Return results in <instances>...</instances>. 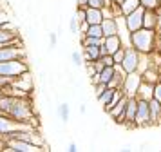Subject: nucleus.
Wrapping results in <instances>:
<instances>
[{
  "label": "nucleus",
  "instance_id": "1",
  "mask_svg": "<svg viewBox=\"0 0 161 152\" xmlns=\"http://www.w3.org/2000/svg\"><path fill=\"white\" fill-rule=\"evenodd\" d=\"M0 112L2 114H8L9 118H13L16 121L36 125V112L33 109L31 98H25V96L0 94Z\"/></svg>",
  "mask_w": 161,
  "mask_h": 152
},
{
  "label": "nucleus",
  "instance_id": "2",
  "mask_svg": "<svg viewBox=\"0 0 161 152\" xmlns=\"http://www.w3.org/2000/svg\"><path fill=\"white\" fill-rule=\"evenodd\" d=\"M156 29H147V27H139L138 31L130 33V45L139 53L150 54L154 53V43H156Z\"/></svg>",
  "mask_w": 161,
  "mask_h": 152
},
{
  "label": "nucleus",
  "instance_id": "3",
  "mask_svg": "<svg viewBox=\"0 0 161 152\" xmlns=\"http://www.w3.org/2000/svg\"><path fill=\"white\" fill-rule=\"evenodd\" d=\"M29 129H38L36 125L33 123H24V121H16L13 118H9L8 114H2L0 112V138H9L13 136L15 132H20V130H29Z\"/></svg>",
  "mask_w": 161,
  "mask_h": 152
},
{
  "label": "nucleus",
  "instance_id": "4",
  "mask_svg": "<svg viewBox=\"0 0 161 152\" xmlns=\"http://www.w3.org/2000/svg\"><path fill=\"white\" fill-rule=\"evenodd\" d=\"M4 150H9V152H42L45 150L44 147H38L35 143H29L25 139H20L16 136H11V138H6L4 139Z\"/></svg>",
  "mask_w": 161,
  "mask_h": 152
},
{
  "label": "nucleus",
  "instance_id": "5",
  "mask_svg": "<svg viewBox=\"0 0 161 152\" xmlns=\"http://www.w3.org/2000/svg\"><path fill=\"white\" fill-rule=\"evenodd\" d=\"M29 71V65L25 64V60H9V62H0V76L13 80L16 76L24 74Z\"/></svg>",
  "mask_w": 161,
  "mask_h": 152
},
{
  "label": "nucleus",
  "instance_id": "6",
  "mask_svg": "<svg viewBox=\"0 0 161 152\" xmlns=\"http://www.w3.org/2000/svg\"><path fill=\"white\" fill-rule=\"evenodd\" d=\"M9 60H25V49L22 42L0 45V62H9Z\"/></svg>",
  "mask_w": 161,
  "mask_h": 152
},
{
  "label": "nucleus",
  "instance_id": "7",
  "mask_svg": "<svg viewBox=\"0 0 161 152\" xmlns=\"http://www.w3.org/2000/svg\"><path fill=\"white\" fill-rule=\"evenodd\" d=\"M141 82H143V80H141V72L139 71H134V72L125 74L123 83H121V91H123V94L125 96H129V98H136V93H138Z\"/></svg>",
  "mask_w": 161,
  "mask_h": 152
},
{
  "label": "nucleus",
  "instance_id": "8",
  "mask_svg": "<svg viewBox=\"0 0 161 152\" xmlns=\"http://www.w3.org/2000/svg\"><path fill=\"white\" fill-rule=\"evenodd\" d=\"M136 100H138V98H136ZM134 127H139V129L152 127V121H150V110H148V101L138 100L136 118H134Z\"/></svg>",
  "mask_w": 161,
  "mask_h": 152
},
{
  "label": "nucleus",
  "instance_id": "9",
  "mask_svg": "<svg viewBox=\"0 0 161 152\" xmlns=\"http://www.w3.org/2000/svg\"><path fill=\"white\" fill-rule=\"evenodd\" d=\"M138 64H139V51H136L134 47H125V56L119 64L121 69L129 74V72L138 71Z\"/></svg>",
  "mask_w": 161,
  "mask_h": 152
},
{
  "label": "nucleus",
  "instance_id": "10",
  "mask_svg": "<svg viewBox=\"0 0 161 152\" xmlns=\"http://www.w3.org/2000/svg\"><path fill=\"white\" fill-rule=\"evenodd\" d=\"M143 13H145V7L139 6L136 7L132 13L129 14H123L125 16V22H127V27H129V31H138L139 27H143Z\"/></svg>",
  "mask_w": 161,
  "mask_h": 152
},
{
  "label": "nucleus",
  "instance_id": "11",
  "mask_svg": "<svg viewBox=\"0 0 161 152\" xmlns=\"http://www.w3.org/2000/svg\"><path fill=\"white\" fill-rule=\"evenodd\" d=\"M127 101H129V96H125L123 94L121 100L118 101L114 107H110L109 110H107V114H109L116 123H119V125L125 123V107H127Z\"/></svg>",
  "mask_w": 161,
  "mask_h": 152
},
{
  "label": "nucleus",
  "instance_id": "12",
  "mask_svg": "<svg viewBox=\"0 0 161 152\" xmlns=\"http://www.w3.org/2000/svg\"><path fill=\"white\" fill-rule=\"evenodd\" d=\"M119 47H123V43H121V38L118 35L105 36L103 38V43H102V56L103 54H114Z\"/></svg>",
  "mask_w": 161,
  "mask_h": 152
},
{
  "label": "nucleus",
  "instance_id": "13",
  "mask_svg": "<svg viewBox=\"0 0 161 152\" xmlns=\"http://www.w3.org/2000/svg\"><path fill=\"white\" fill-rule=\"evenodd\" d=\"M20 42V35L15 27H0V45Z\"/></svg>",
  "mask_w": 161,
  "mask_h": 152
},
{
  "label": "nucleus",
  "instance_id": "14",
  "mask_svg": "<svg viewBox=\"0 0 161 152\" xmlns=\"http://www.w3.org/2000/svg\"><path fill=\"white\" fill-rule=\"evenodd\" d=\"M136 109H138V100H136V98H129L127 107H125V125H127V127H134Z\"/></svg>",
  "mask_w": 161,
  "mask_h": 152
},
{
  "label": "nucleus",
  "instance_id": "15",
  "mask_svg": "<svg viewBox=\"0 0 161 152\" xmlns=\"http://www.w3.org/2000/svg\"><path fill=\"white\" fill-rule=\"evenodd\" d=\"M148 110H150V121H152V127H158L161 125V103L156 98L148 101Z\"/></svg>",
  "mask_w": 161,
  "mask_h": 152
},
{
  "label": "nucleus",
  "instance_id": "16",
  "mask_svg": "<svg viewBox=\"0 0 161 152\" xmlns=\"http://www.w3.org/2000/svg\"><path fill=\"white\" fill-rule=\"evenodd\" d=\"M81 53H83L85 64L87 62H94L98 58H102V45H83L81 47Z\"/></svg>",
  "mask_w": 161,
  "mask_h": 152
},
{
  "label": "nucleus",
  "instance_id": "17",
  "mask_svg": "<svg viewBox=\"0 0 161 152\" xmlns=\"http://www.w3.org/2000/svg\"><path fill=\"white\" fill-rule=\"evenodd\" d=\"M141 80H143V82H147V83H150V85H156V83L161 80L159 69H158L156 65H150L148 69H145V71L141 72Z\"/></svg>",
  "mask_w": 161,
  "mask_h": 152
},
{
  "label": "nucleus",
  "instance_id": "18",
  "mask_svg": "<svg viewBox=\"0 0 161 152\" xmlns=\"http://www.w3.org/2000/svg\"><path fill=\"white\" fill-rule=\"evenodd\" d=\"M136 98L138 100H145V101H150L154 98V85L147 83V82H141L138 93H136Z\"/></svg>",
  "mask_w": 161,
  "mask_h": 152
},
{
  "label": "nucleus",
  "instance_id": "19",
  "mask_svg": "<svg viewBox=\"0 0 161 152\" xmlns=\"http://www.w3.org/2000/svg\"><path fill=\"white\" fill-rule=\"evenodd\" d=\"M158 25V9H145L143 13V27L156 29Z\"/></svg>",
  "mask_w": 161,
  "mask_h": 152
},
{
  "label": "nucleus",
  "instance_id": "20",
  "mask_svg": "<svg viewBox=\"0 0 161 152\" xmlns=\"http://www.w3.org/2000/svg\"><path fill=\"white\" fill-rule=\"evenodd\" d=\"M85 14H87L89 25H92V24H102V20H103V13H102V9H98V7L87 6L85 7Z\"/></svg>",
  "mask_w": 161,
  "mask_h": 152
},
{
  "label": "nucleus",
  "instance_id": "21",
  "mask_svg": "<svg viewBox=\"0 0 161 152\" xmlns=\"http://www.w3.org/2000/svg\"><path fill=\"white\" fill-rule=\"evenodd\" d=\"M102 31H103V38L110 35H118V25H116V18H103L102 20Z\"/></svg>",
  "mask_w": 161,
  "mask_h": 152
},
{
  "label": "nucleus",
  "instance_id": "22",
  "mask_svg": "<svg viewBox=\"0 0 161 152\" xmlns=\"http://www.w3.org/2000/svg\"><path fill=\"white\" fill-rule=\"evenodd\" d=\"M139 6H141L139 0H123V2L119 4V11H121V14H129Z\"/></svg>",
  "mask_w": 161,
  "mask_h": 152
},
{
  "label": "nucleus",
  "instance_id": "23",
  "mask_svg": "<svg viewBox=\"0 0 161 152\" xmlns=\"http://www.w3.org/2000/svg\"><path fill=\"white\" fill-rule=\"evenodd\" d=\"M56 112H58L60 120H62L64 123H67L69 120H71V107H69V103H65V101H62V103L58 105Z\"/></svg>",
  "mask_w": 161,
  "mask_h": 152
},
{
  "label": "nucleus",
  "instance_id": "24",
  "mask_svg": "<svg viewBox=\"0 0 161 152\" xmlns=\"http://www.w3.org/2000/svg\"><path fill=\"white\" fill-rule=\"evenodd\" d=\"M114 91H116V89H112V87H107V89H105V91L102 93V96H100V98H96V100H98V101H100V103L103 105V107H105V105H107V103L110 101V98L114 96Z\"/></svg>",
  "mask_w": 161,
  "mask_h": 152
},
{
  "label": "nucleus",
  "instance_id": "25",
  "mask_svg": "<svg viewBox=\"0 0 161 152\" xmlns=\"http://www.w3.org/2000/svg\"><path fill=\"white\" fill-rule=\"evenodd\" d=\"M85 36H98V38H103V31L100 24H92L89 25V29L85 31Z\"/></svg>",
  "mask_w": 161,
  "mask_h": 152
},
{
  "label": "nucleus",
  "instance_id": "26",
  "mask_svg": "<svg viewBox=\"0 0 161 152\" xmlns=\"http://www.w3.org/2000/svg\"><path fill=\"white\" fill-rule=\"evenodd\" d=\"M71 60H73V65H74V67H78V69H80L81 65H85V60H83V53H81V51H73V54H71Z\"/></svg>",
  "mask_w": 161,
  "mask_h": 152
},
{
  "label": "nucleus",
  "instance_id": "27",
  "mask_svg": "<svg viewBox=\"0 0 161 152\" xmlns=\"http://www.w3.org/2000/svg\"><path fill=\"white\" fill-rule=\"evenodd\" d=\"M121 96H123V91H121V89H116V91H114V96L110 98V101L107 103V105H105V107H103V109H105V112H107V110H109L110 107H114L118 101L121 100Z\"/></svg>",
  "mask_w": 161,
  "mask_h": 152
},
{
  "label": "nucleus",
  "instance_id": "28",
  "mask_svg": "<svg viewBox=\"0 0 161 152\" xmlns=\"http://www.w3.org/2000/svg\"><path fill=\"white\" fill-rule=\"evenodd\" d=\"M0 27H13L11 25V20H9L8 11H4L2 7H0Z\"/></svg>",
  "mask_w": 161,
  "mask_h": 152
},
{
  "label": "nucleus",
  "instance_id": "29",
  "mask_svg": "<svg viewBox=\"0 0 161 152\" xmlns=\"http://www.w3.org/2000/svg\"><path fill=\"white\" fill-rule=\"evenodd\" d=\"M123 56H125V47H119V49L112 54V58H114V65H119L121 64V60H123Z\"/></svg>",
  "mask_w": 161,
  "mask_h": 152
},
{
  "label": "nucleus",
  "instance_id": "30",
  "mask_svg": "<svg viewBox=\"0 0 161 152\" xmlns=\"http://www.w3.org/2000/svg\"><path fill=\"white\" fill-rule=\"evenodd\" d=\"M69 29H71V33H80V20L76 18V16H73L71 18V22H69Z\"/></svg>",
  "mask_w": 161,
  "mask_h": 152
},
{
  "label": "nucleus",
  "instance_id": "31",
  "mask_svg": "<svg viewBox=\"0 0 161 152\" xmlns=\"http://www.w3.org/2000/svg\"><path fill=\"white\" fill-rule=\"evenodd\" d=\"M105 89H107V83H103V82H98V83H94V96H96V98H100Z\"/></svg>",
  "mask_w": 161,
  "mask_h": 152
},
{
  "label": "nucleus",
  "instance_id": "32",
  "mask_svg": "<svg viewBox=\"0 0 161 152\" xmlns=\"http://www.w3.org/2000/svg\"><path fill=\"white\" fill-rule=\"evenodd\" d=\"M74 16L78 18L80 22H85L87 20V14H85V7H76V13H74Z\"/></svg>",
  "mask_w": 161,
  "mask_h": 152
},
{
  "label": "nucleus",
  "instance_id": "33",
  "mask_svg": "<svg viewBox=\"0 0 161 152\" xmlns=\"http://www.w3.org/2000/svg\"><path fill=\"white\" fill-rule=\"evenodd\" d=\"M56 43H58V35H56V33H49V47L54 49Z\"/></svg>",
  "mask_w": 161,
  "mask_h": 152
},
{
  "label": "nucleus",
  "instance_id": "34",
  "mask_svg": "<svg viewBox=\"0 0 161 152\" xmlns=\"http://www.w3.org/2000/svg\"><path fill=\"white\" fill-rule=\"evenodd\" d=\"M154 98L161 103V82H158V83L154 85Z\"/></svg>",
  "mask_w": 161,
  "mask_h": 152
},
{
  "label": "nucleus",
  "instance_id": "35",
  "mask_svg": "<svg viewBox=\"0 0 161 152\" xmlns=\"http://www.w3.org/2000/svg\"><path fill=\"white\" fill-rule=\"evenodd\" d=\"M102 62L105 65H114V58H112V54H103L102 56Z\"/></svg>",
  "mask_w": 161,
  "mask_h": 152
},
{
  "label": "nucleus",
  "instance_id": "36",
  "mask_svg": "<svg viewBox=\"0 0 161 152\" xmlns=\"http://www.w3.org/2000/svg\"><path fill=\"white\" fill-rule=\"evenodd\" d=\"M156 33L161 35V9H158V25H156Z\"/></svg>",
  "mask_w": 161,
  "mask_h": 152
},
{
  "label": "nucleus",
  "instance_id": "37",
  "mask_svg": "<svg viewBox=\"0 0 161 152\" xmlns=\"http://www.w3.org/2000/svg\"><path fill=\"white\" fill-rule=\"evenodd\" d=\"M78 150V145L74 143V141H71V143L67 145V152H76Z\"/></svg>",
  "mask_w": 161,
  "mask_h": 152
},
{
  "label": "nucleus",
  "instance_id": "38",
  "mask_svg": "<svg viewBox=\"0 0 161 152\" xmlns=\"http://www.w3.org/2000/svg\"><path fill=\"white\" fill-rule=\"evenodd\" d=\"M89 0H76V7H87Z\"/></svg>",
  "mask_w": 161,
  "mask_h": 152
},
{
  "label": "nucleus",
  "instance_id": "39",
  "mask_svg": "<svg viewBox=\"0 0 161 152\" xmlns=\"http://www.w3.org/2000/svg\"><path fill=\"white\" fill-rule=\"evenodd\" d=\"M85 112H87V107L81 103V105H80V114H85Z\"/></svg>",
  "mask_w": 161,
  "mask_h": 152
},
{
  "label": "nucleus",
  "instance_id": "40",
  "mask_svg": "<svg viewBox=\"0 0 161 152\" xmlns=\"http://www.w3.org/2000/svg\"><path fill=\"white\" fill-rule=\"evenodd\" d=\"M121 2H123V0H110V4H116V6H119Z\"/></svg>",
  "mask_w": 161,
  "mask_h": 152
},
{
  "label": "nucleus",
  "instance_id": "41",
  "mask_svg": "<svg viewBox=\"0 0 161 152\" xmlns=\"http://www.w3.org/2000/svg\"><path fill=\"white\" fill-rule=\"evenodd\" d=\"M0 149H4V138H0Z\"/></svg>",
  "mask_w": 161,
  "mask_h": 152
},
{
  "label": "nucleus",
  "instance_id": "42",
  "mask_svg": "<svg viewBox=\"0 0 161 152\" xmlns=\"http://www.w3.org/2000/svg\"><path fill=\"white\" fill-rule=\"evenodd\" d=\"M158 69H159V72H161V60L158 62Z\"/></svg>",
  "mask_w": 161,
  "mask_h": 152
},
{
  "label": "nucleus",
  "instance_id": "43",
  "mask_svg": "<svg viewBox=\"0 0 161 152\" xmlns=\"http://www.w3.org/2000/svg\"><path fill=\"white\" fill-rule=\"evenodd\" d=\"M159 9H161V2H159Z\"/></svg>",
  "mask_w": 161,
  "mask_h": 152
},
{
  "label": "nucleus",
  "instance_id": "44",
  "mask_svg": "<svg viewBox=\"0 0 161 152\" xmlns=\"http://www.w3.org/2000/svg\"><path fill=\"white\" fill-rule=\"evenodd\" d=\"M159 82H161V80H159Z\"/></svg>",
  "mask_w": 161,
  "mask_h": 152
},
{
  "label": "nucleus",
  "instance_id": "45",
  "mask_svg": "<svg viewBox=\"0 0 161 152\" xmlns=\"http://www.w3.org/2000/svg\"><path fill=\"white\" fill-rule=\"evenodd\" d=\"M0 94H2V93H0Z\"/></svg>",
  "mask_w": 161,
  "mask_h": 152
}]
</instances>
